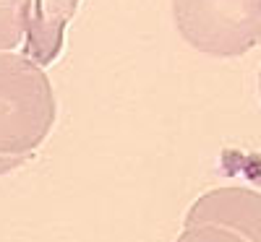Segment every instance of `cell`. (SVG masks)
<instances>
[{
    "instance_id": "7a4b0ae2",
    "label": "cell",
    "mask_w": 261,
    "mask_h": 242,
    "mask_svg": "<svg viewBox=\"0 0 261 242\" xmlns=\"http://www.w3.org/2000/svg\"><path fill=\"white\" fill-rule=\"evenodd\" d=\"M172 21L209 57H241L261 45V0H172Z\"/></svg>"
},
{
    "instance_id": "8992f818",
    "label": "cell",
    "mask_w": 261,
    "mask_h": 242,
    "mask_svg": "<svg viewBox=\"0 0 261 242\" xmlns=\"http://www.w3.org/2000/svg\"><path fill=\"white\" fill-rule=\"evenodd\" d=\"M175 242H251V239L217 224H193V227H183Z\"/></svg>"
},
{
    "instance_id": "52a82bcc",
    "label": "cell",
    "mask_w": 261,
    "mask_h": 242,
    "mask_svg": "<svg viewBox=\"0 0 261 242\" xmlns=\"http://www.w3.org/2000/svg\"><path fill=\"white\" fill-rule=\"evenodd\" d=\"M258 97H261V71H258Z\"/></svg>"
},
{
    "instance_id": "277c9868",
    "label": "cell",
    "mask_w": 261,
    "mask_h": 242,
    "mask_svg": "<svg viewBox=\"0 0 261 242\" xmlns=\"http://www.w3.org/2000/svg\"><path fill=\"white\" fill-rule=\"evenodd\" d=\"M81 0H32L24 34V57L39 68L55 63L63 52L65 26L73 18Z\"/></svg>"
},
{
    "instance_id": "6da1fadb",
    "label": "cell",
    "mask_w": 261,
    "mask_h": 242,
    "mask_svg": "<svg viewBox=\"0 0 261 242\" xmlns=\"http://www.w3.org/2000/svg\"><path fill=\"white\" fill-rule=\"evenodd\" d=\"M55 120L58 99L47 73L24 55L0 52V174L32 162Z\"/></svg>"
},
{
    "instance_id": "5b68a950",
    "label": "cell",
    "mask_w": 261,
    "mask_h": 242,
    "mask_svg": "<svg viewBox=\"0 0 261 242\" xmlns=\"http://www.w3.org/2000/svg\"><path fill=\"white\" fill-rule=\"evenodd\" d=\"M32 0H0V52L24 42Z\"/></svg>"
},
{
    "instance_id": "3957f363",
    "label": "cell",
    "mask_w": 261,
    "mask_h": 242,
    "mask_svg": "<svg viewBox=\"0 0 261 242\" xmlns=\"http://www.w3.org/2000/svg\"><path fill=\"white\" fill-rule=\"evenodd\" d=\"M193 224H217L251 242H261V193L238 185L214 188L191 203L183 227Z\"/></svg>"
}]
</instances>
